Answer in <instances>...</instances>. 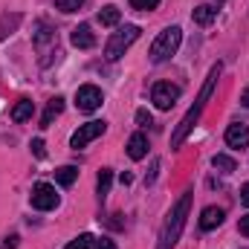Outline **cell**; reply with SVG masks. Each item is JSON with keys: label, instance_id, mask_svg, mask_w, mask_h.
<instances>
[{"label": "cell", "instance_id": "1", "mask_svg": "<svg viewBox=\"0 0 249 249\" xmlns=\"http://www.w3.org/2000/svg\"><path fill=\"white\" fill-rule=\"evenodd\" d=\"M217 78H220V64H214L212 70H209V78H206V84H203V90H200V96H197V102L188 107V113L180 119L177 124V130L171 133V148H180L183 142H186V136L194 130V124L200 122V116H203V110H206V105H209V99H212V93H214V84H217Z\"/></svg>", "mask_w": 249, "mask_h": 249}, {"label": "cell", "instance_id": "2", "mask_svg": "<svg viewBox=\"0 0 249 249\" xmlns=\"http://www.w3.org/2000/svg\"><path fill=\"white\" fill-rule=\"evenodd\" d=\"M188 209H191V191H186V194L177 200V206L171 209V214H168V220H165V226H162V232H160V247L157 249H174L177 247V241H180V235H183V229H186Z\"/></svg>", "mask_w": 249, "mask_h": 249}, {"label": "cell", "instance_id": "3", "mask_svg": "<svg viewBox=\"0 0 249 249\" xmlns=\"http://www.w3.org/2000/svg\"><path fill=\"white\" fill-rule=\"evenodd\" d=\"M180 41H183V29L180 26H168V29H162L160 32V38L151 44V64H162L168 61L177 50H180Z\"/></svg>", "mask_w": 249, "mask_h": 249}, {"label": "cell", "instance_id": "4", "mask_svg": "<svg viewBox=\"0 0 249 249\" xmlns=\"http://www.w3.org/2000/svg\"><path fill=\"white\" fill-rule=\"evenodd\" d=\"M139 26H133V23H127V26H122L119 32H113L110 35V41H107V47H105V55L110 58V61H116V58H122L124 53L130 50V44L139 38Z\"/></svg>", "mask_w": 249, "mask_h": 249}, {"label": "cell", "instance_id": "5", "mask_svg": "<svg viewBox=\"0 0 249 249\" xmlns=\"http://www.w3.org/2000/svg\"><path fill=\"white\" fill-rule=\"evenodd\" d=\"M180 84H171V81H157L154 90H151V102L160 107V110H171L180 99Z\"/></svg>", "mask_w": 249, "mask_h": 249}, {"label": "cell", "instance_id": "6", "mask_svg": "<svg viewBox=\"0 0 249 249\" xmlns=\"http://www.w3.org/2000/svg\"><path fill=\"white\" fill-rule=\"evenodd\" d=\"M102 102H105V96H102V90H99L96 84H84V87H78V90H75V107H78V110H84V113L99 110V107H102Z\"/></svg>", "mask_w": 249, "mask_h": 249}, {"label": "cell", "instance_id": "7", "mask_svg": "<svg viewBox=\"0 0 249 249\" xmlns=\"http://www.w3.org/2000/svg\"><path fill=\"white\" fill-rule=\"evenodd\" d=\"M29 200H32V206H35L38 212H50V209L58 206V194H55V188L50 186V183H38V186H32Z\"/></svg>", "mask_w": 249, "mask_h": 249}, {"label": "cell", "instance_id": "8", "mask_svg": "<svg viewBox=\"0 0 249 249\" xmlns=\"http://www.w3.org/2000/svg\"><path fill=\"white\" fill-rule=\"evenodd\" d=\"M105 130H107V124H105V122H99V119H96V122H87V124H81V127H78V130L72 133V139H70V145H72V148L78 151V148H84V145H90L93 139H99V136H102Z\"/></svg>", "mask_w": 249, "mask_h": 249}, {"label": "cell", "instance_id": "9", "mask_svg": "<svg viewBox=\"0 0 249 249\" xmlns=\"http://www.w3.org/2000/svg\"><path fill=\"white\" fill-rule=\"evenodd\" d=\"M223 217H226L223 209H217V206H206L203 214H200V229H203V232H212V229H217V226L223 223Z\"/></svg>", "mask_w": 249, "mask_h": 249}, {"label": "cell", "instance_id": "10", "mask_svg": "<svg viewBox=\"0 0 249 249\" xmlns=\"http://www.w3.org/2000/svg\"><path fill=\"white\" fill-rule=\"evenodd\" d=\"M226 145L229 148H247L249 145V127L247 124H229L226 127Z\"/></svg>", "mask_w": 249, "mask_h": 249}, {"label": "cell", "instance_id": "11", "mask_svg": "<svg viewBox=\"0 0 249 249\" xmlns=\"http://www.w3.org/2000/svg\"><path fill=\"white\" fill-rule=\"evenodd\" d=\"M70 41H72V47H78V50H90V47H96V35H93V29H90L87 23L75 26L72 35H70Z\"/></svg>", "mask_w": 249, "mask_h": 249}, {"label": "cell", "instance_id": "12", "mask_svg": "<svg viewBox=\"0 0 249 249\" xmlns=\"http://www.w3.org/2000/svg\"><path fill=\"white\" fill-rule=\"evenodd\" d=\"M127 157L130 160H145L148 157V136L145 133H133L127 139Z\"/></svg>", "mask_w": 249, "mask_h": 249}, {"label": "cell", "instance_id": "13", "mask_svg": "<svg viewBox=\"0 0 249 249\" xmlns=\"http://www.w3.org/2000/svg\"><path fill=\"white\" fill-rule=\"evenodd\" d=\"M191 18H194V23H197V26H209V23L217 18V9H214V6H209V3H200V6H194Z\"/></svg>", "mask_w": 249, "mask_h": 249}, {"label": "cell", "instance_id": "14", "mask_svg": "<svg viewBox=\"0 0 249 249\" xmlns=\"http://www.w3.org/2000/svg\"><path fill=\"white\" fill-rule=\"evenodd\" d=\"M61 110H64V99L61 96L50 99V105H47V110H44V116H41V127H50L55 116H61Z\"/></svg>", "mask_w": 249, "mask_h": 249}, {"label": "cell", "instance_id": "15", "mask_svg": "<svg viewBox=\"0 0 249 249\" xmlns=\"http://www.w3.org/2000/svg\"><path fill=\"white\" fill-rule=\"evenodd\" d=\"M32 113H35V105H32L29 99H20V102L12 107V119H15V122H26V119H32Z\"/></svg>", "mask_w": 249, "mask_h": 249}, {"label": "cell", "instance_id": "16", "mask_svg": "<svg viewBox=\"0 0 249 249\" xmlns=\"http://www.w3.org/2000/svg\"><path fill=\"white\" fill-rule=\"evenodd\" d=\"M110 183H113V171H110V168H102V174H99V180H96L99 200H102V203H105V197L110 194Z\"/></svg>", "mask_w": 249, "mask_h": 249}, {"label": "cell", "instance_id": "17", "mask_svg": "<svg viewBox=\"0 0 249 249\" xmlns=\"http://www.w3.org/2000/svg\"><path fill=\"white\" fill-rule=\"evenodd\" d=\"M119 20H122V12H119L116 6H105V9L99 12V23H102V26H116Z\"/></svg>", "mask_w": 249, "mask_h": 249}, {"label": "cell", "instance_id": "18", "mask_svg": "<svg viewBox=\"0 0 249 249\" xmlns=\"http://www.w3.org/2000/svg\"><path fill=\"white\" fill-rule=\"evenodd\" d=\"M75 177H78V168H75V165H61V168L55 171V183H58V186H72Z\"/></svg>", "mask_w": 249, "mask_h": 249}, {"label": "cell", "instance_id": "19", "mask_svg": "<svg viewBox=\"0 0 249 249\" xmlns=\"http://www.w3.org/2000/svg\"><path fill=\"white\" fill-rule=\"evenodd\" d=\"M212 165H214L217 171H226V174H229V171H235V160H232V157H226V154H214V157H212Z\"/></svg>", "mask_w": 249, "mask_h": 249}, {"label": "cell", "instance_id": "20", "mask_svg": "<svg viewBox=\"0 0 249 249\" xmlns=\"http://www.w3.org/2000/svg\"><path fill=\"white\" fill-rule=\"evenodd\" d=\"M18 23H20V15H18V12H15L12 18H9V15H3V20H0V41H3L6 35H12V29H15Z\"/></svg>", "mask_w": 249, "mask_h": 249}, {"label": "cell", "instance_id": "21", "mask_svg": "<svg viewBox=\"0 0 249 249\" xmlns=\"http://www.w3.org/2000/svg\"><path fill=\"white\" fill-rule=\"evenodd\" d=\"M93 241H96V238H93L90 232H84V235H78L75 241H70L64 249H90V247H93Z\"/></svg>", "mask_w": 249, "mask_h": 249}, {"label": "cell", "instance_id": "22", "mask_svg": "<svg viewBox=\"0 0 249 249\" xmlns=\"http://www.w3.org/2000/svg\"><path fill=\"white\" fill-rule=\"evenodd\" d=\"M81 6H84V0H55V9H61L67 15H70V12H78Z\"/></svg>", "mask_w": 249, "mask_h": 249}, {"label": "cell", "instance_id": "23", "mask_svg": "<svg viewBox=\"0 0 249 249\" xmlns=\"http://www.w3.org/2000/svg\"><path fill=\"white\" fill-rule=\"evenodd\" d=\"M130 6H133V9H139V12H151V9H157V6H160V0H130Z\"/></svg>", "mask_w": 249, "mask_h": 249}, {"label": "cell", "instance_id": "24", "mask_svg": "<svg viewBox=\"0 0 249 249\" xmlns=\"http://www.w3.org/2000/svg\"><path fill=\"white\" fill-rule=\"evenodd\" d=\"M47 41H53V32H50L47 23H41V32L35 35V44H47Z\"/></svg>", "mask_w": 249, "mask_h": 249}, {"label": "cell", "instance_id": "25", "mask_svg": "<svg viewBox=\"0 0 249 249\" xmlns=\"http://www.w3.org/2000/svg\"><path fill=\"white\" fill-rule=\"evenodd\" d=\"M32 154H35L38 160H44V154H47V151H44V139H32Z\"/></svg>", "mask_w": 249, "mask_h": 249}, {"label": "cell", "instance_id": "26", "mask_svg": "<svg viewBox=\"0 0 249 249\" xmlns=\"http://www.w3.org/2000/svg\"><path fill=\"white\" fill-rule=\"evenodd\" d=\"M136 124H142V127L151 124V113L148 110H136Z\"/></svg>", "mask_w": 249, "mask_h": 249}, {"label": "cell", "instance_id": "27", "mask_svg": "<svg viewBox=\"0 0 249 249\" xmlns=\"http://www.w3.org/2000/svg\"><path fill=\"white\" fill-rule=\"evenodd\" d=\"M18 241H20L18 235H9V238L3 241V249H15V247H18Z\"/></svg>", "mask_w": 249, "mask_h": 249}, {"label": "cell", "instance_id": "28", "mask_svg": "<svg viewBox=\"0 0 249 249\" xmlns=\"http://www.w3.org/2000/svg\"><path fill=\"white\" fill-rule=\"evenodd\" d=\"M96 249H116V244H113L110 238H102V241L96 244Z\"/></svg>", "mask_w": 249, "mask_h": 249}, {"label": "cell", "instance_id": "29", "mask_svg": "<svg viewBox=\"0 0 249 249\" xmlns=\"http://www.w3.org/2000/svg\"><path fill=\"white\" fill-rule=\"evenodd\" d=\"M238 229H241V235H247V238H249V214H247V217H241Z\"/></svg>", "mask_w": 249, "mask_h": 249}, {"label": "cell", "instance_id": "30", "mask_svg": "<svg viewBox=\"0 0 249 249\" xmlns=\"http://www.w3.org/2000/svg\"><path fill=\"white\" fill-rule=\"evenodd\" d=\"M241 203H244V206H249V183L241 188Z\"/></svg>", "mask_w": 249, "mask_h": 249}, {"label": "cell", "instance_id": "31", "mask_svg": "<svg viewBox=\"0 0 249 249\" xmlns=\"http://www.w3.org/2000/svg\"><path fill=\"white\" fill-rule=\"evenodd\" d=\"M241 105H244V107H249V87L244 90V96H241Z\"/></svg>", "mask_w": 249, "mask_h": 249}, {"label": "cell", "instance_id": "32", "mask_svg": "<svg viewBox=\"0 0 249 249\" xmlns=\"http://www.w3.org/2000/svg\"><path fill=\"white\" fill-rule=\"evenodd\" d=\"M217 3H223V0H217Z\"/></svg>", "mask_w": 249, "mask_h": 249}]
</instances>
